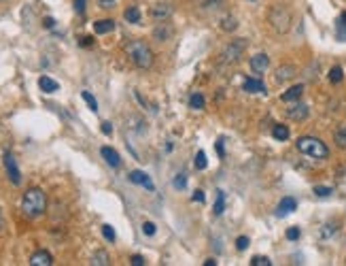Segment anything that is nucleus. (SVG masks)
<instances>
[{"mask_svg":"<svg viewBox=\"0 0 346 266\" xmlns=\"http://www.w3.org/2000/svg\"><path fill=\"white\" fill-rule=\"evenodd\" d=\"M47 211V194L40 188H28L21 196V213L28 219H36Z\"/></svg>","mask_w":346,"mask_h":266,"instance_id":"nucleus-1","label":"nucleus"},{"mask_svg":"<svg viewBox=\"0 0 346 266\" xmlns=\"http://www.w3.org/2000/svg\"><path fill=\"white\" fill-rule=\"evenodd\" d=\"M125 53H127L129 62H132L136 68H142V71L151 68L153 62H155V53H153V49L147 45V40H142V38L129 40V43L125 45Z\"/></svg>","mask_w":346,"mask_h":266,"instance_id":"nucleus-2","label":"nucleus"},{"mask_svg":"<svg viewBox=\"0 0 346 266\" xmlns=\"http://www.w3.org/2000/svg\"><path fill=\"white\" fill-rule=\"evenodd\" d=\"M295 149L299 153H304V156L308 158H314V160H327L329 158V147L321 141V138H316V136H299L297 141H295Z\"/></svg>","mask_w":346,"mask_h":266,"instance_id":"nucleus-3","label":"nucleus"},{"mask_svg":"<svg viewBox=\"0 0 346 266\" xmlns=\"http://www.w3.org/2000/svg\"><path fill=\"white\" fill-rule=\"evenodd\" d=\"M268 22H270V26H272L278 34H287V32L291 30L293 15H291L289 7L274 5V7H270V11H268Z\"/></svg>","mask_w":346,"mask_h":266,"instance_id":"nucleus-4","label":"nucleus"},{"mask_svg":"<svg viewBox=\"0 0 346 266\" xmlns=\"http://www.w3.org/2000/svg\"><path fill=\"white\" fill-rule=\"evenodd\" d=\"M247 47H249L247 38L229 40V43L223 47V51H221V64H236V62H240L244 51H247Z\"/></svg>","mask_w":346,"mask_h":266,"instance_id":"nucleus-5","label":"nucleus"},{"mask_svg":"<svg viewBox=\"0 0 346 266\" xmlns=\"http://www.w3.org/2000/svg\"><path fill=\"white\" fill-rule=\"evenodd\" d=\"M3 162H5V171H7V177H9L11 183L13 186H21V171H19V166H17L15 156H13L11 151H5Z\"/></svg>","mask_w":346,"mask_h":266,"instance_id":"nucleus-6","label":"nucleus"},{"mask_svg":"<svg viewBox=\"0 0 346 266\" xmlns=\"http://www.w3.org/2000/svg\"><path fill=\"white\" fill-rule=\"evenodd\" d=\"M287 117H289L291 121H306L310 117V109H308V105L297 100L293 107L287 109Z\"/></svg>","mask_w":346,"mask_h":266,"instance_id":"nucleus-7","label":"nucleus"},{"mask_svg":"<svg viewBox=\"0 0 346 266\" xmlns=\"http://www.w3.org/2000/svg\"><path fill=\"white\" fill-rule=\"evenodd\" d=\"M249 64H251V71L255 75H262L270 68V55L268 53H255L253 58L249 60Z\"/></svg>","mask_w":346,"mask_h":266,"instance_id":"nucleus-8","label":"nucleus"},{"mask_svg":"<svg viewBox=\"0 0 346 266\" xmlns=\"http://www.w3.org/2000/svg\"><path fill=\"white\" fill-rule=\"evenodd\" d=\"M242 90L249 92V94H266L268 92L266 83L259 77H247V79H244V83H242Z\"/></svg>","mask_w":346,"mask_h":266,"instance_id":"nucleus-9","label":"nucleus"},{"mask_svg":"<svg viewBox=\"0 0 346 266\" xmlns=\"http://www.w3.org/2000/svg\"><path fill=\"white\" fill-rule=\"evenodd\" d=\"M297 75V68L293 64H283L278 66L276 71H274V79H276V83H285V81H289Z\"/></svg>","mask_w":346,"mask_h":266,"instance_id":"nucleus-10","label":"nucleus"},{"mask_svg":"<svg viewBox=\"0 0 346 266\" xmlns=\"http://www.w3.org/2000/svg\"><path fill=\"white\" fill-rule=\"evenodd\" d=\"M127 179L132 181V183H136V186L147 188L149 192H155V186H153V181L149 179V175H147V173H142V171H132V173L127 175Z\"/></svg>","mask_w":346,"mask_h":266,"instance_id":"nucleus-11","label":"nucleus"},{"mask_svg":"<svg viewBox=\"0 0 346 266\" xmlns=\"http://www.w3.org/2000/svg\"><path fill=\"white\" fill-rule=\"evenodd\" d=\"M100 156L104 158V162L111 166V169H119V166H121V156L113 147H109V145H104L102 149H100Z\"/></svg>","mask_w":346,"mask_h":266,"instance_id":"nucleus-12","label":"nucleus"},{"mask_svg":"<svg viewBox=\"0 0 346 266\" xmlns=\"http://www.w3.org/2000/svg\"><path fill=\"white\" fill-rule=\"evenodd\" d=\"M297 209V200L293 198V196H285V198L278 202V209H276V215L278 217H285V215H289L293 213Z\"/></svg>","mask_w":346,"mask_h":266,"instance_id":"nucleus-13","label":"nucleus"},{"mask_svg":"<svg viewBox=\"0 0 346 266\" xmlns=\"http://www.w3.org/2000/svg\"><path fill=\"white\" fill-rule=\"evenodd\" d=\"M30 264L32 266H51L53 264V256L45 249H38L30 256Z\"/></svg>","mask_w":346,"mask_h":266,"instance_id":"nucleus-14","label":"nucleus"},{"mask_svg":"<svg viewBox=\"0 0 346 266\" xmlns=\"http://www.w3.org/2000/svg\"><path fill=\"white\" fill-rule=\"evenodd\" d=\"M301 94H304V86H301V83H297V86L289 88L285 94H280V100H283V103H297L299 98H301Z\"/></svg>","mask_w":346,"mask_h":266,"instance_id":"nucleus-15","label":"nucleus"},{"mask_svg":"<svg viewBox=\"0 0 346 266\" xmlns=\"http://www.w3.org/2000/svg\"><path fill=\"white\" fill-rule=\"evenodd\" d=\"M172 15V7L170 5H155L151 7V17L157 19V22H164Z\"/></svg>","mask_w":346,"mask_h":266,"instance_id":"nucleus-16","label":"nucleus"},{"mask_svg":"<svg viewBox=\"0 0 346 266\" xmlns=\"http://www.w3.org/2000/svg\"><path fill=\"white\" fill-rule=\"evenodd\" d=\"M38 88L45 92V94H53V92H57L60 90V83L57 81H53L51 77H47V75H42L40 79H38Z\"/></svg>","mask_w":346,"mask_h":266,"instance_id":"nucleus-17","label":"nucleus"},{"mask_svg":"<svg viewBox=\"0 0 346 266\" xmlns=\"http://www.w3.org/2000/svg\"><path fill=\"white\" fill-rule=\"evenodd\" d=\"M172 36V28L168 26V24H160L153 30V38L157 40V43H166V40Z\"/></svg>","mask_w":346,"mask_h":266,"instance_id":"nucleus-18","label":"nucleus"},{"mask_svg":"<svg viewBox=\"0 0 346 266\" xmlns=\"http://www.w3.org/2000/svg\"><path fill=\"white\" fill-rule=\"evenodd\" d=\"M272 136L276 138V141H289V136H291V132H289V126H285V124H274V128H272Z\"/></svg>","mask_w":346,"mask_h":266,"instance_id":"nucleus-19","label":"nucleus"},{"mask_svg":"<svg viewBox=\"0 0 346 266\" xmlns=\"http://www.w3.org/2000/svg\"><path fill=\"white\" fill-rule=\"evenodd\" d=\"M123 17H125L127 24H140L142 13H140V9H138L136 5H132V7H127V9L123 11Z\"/></svg>","mask_w":346,"mask_h":266,"instance_id":"nucleus-20","label":"nucleus"},{"mask_svg":"<svg viewBox=\"0 0 346 266\" xmlns=\"http://www.w3.org/2000/svg\"><path fill=\"white\" fill-rule=\"evenodd\" d=\"M115 30V22L113 19H98L94 24V32L96 34H109Z\"/></svg>","mask_w":346,"mask_h":266,"instance_id":"nucleus-21","label":"nucleus"},{"mask_svg":"<svg viewBox=\"0 0 346 266\" xmlns=\"http://www.w3.org/2000/svg\"><path fill=\"white\" fill-rule=\"evenodd\" d=\"M204 107H206V98H204V94H202V92H193V94L189 96V109L202 111Z\"/></svg>","mask_w":346,"mask_h":266,"instance_id":"nucleus-22","label":"nucleus"},{"mask_svg":"<svg viewBox=\"0 0 346 266\" xmlns=\"http://www.w3.org/2000/svg\"><path fill=\"white\" fill-rule=\"evenodd\" d=\"M223 211H225V192L217 190V200H214V207H212V215L219 217L223 215Z\"/></svg>","mask_w":346,"mask_h":266,"instance_id":"nucleus-23","label":"nucleus"},{"mask_svg":"<svg viewBox=\"0 0 346 266\" xmlns=\"http://www.w3.org/2000/svg\"><path fill=\"white\" fill-rule=\"evenodd\" d=\"M334 143L340 147V149H346V124H340L336 132H334Z\"/></svg>","mask_w":346,"mask_h":266,"instance_id":"nucleus-24","label":"nucleus"},{"mask_svg":"<svg viewBox=\"0 0 346 266\" xmlns=\"http://www.w3.org/2000/svg\"><path fill=\"white\" fill-rule=\"evenodd\" d=\"M92 264H94V266H109V264H111V256L106 254L104 249H98L96 254L92 256Z\"/></svg>","mask_w":346,"mask_h":266,"instance_id":"nucleus-25","label":"nucleus"},{"mask_svg":"<svg viewBox=\"0 0 346 266\" xmlns=\"http://www.w3.org/2000/svg\"><path fill=\"white\" fill-rule=\"evenodd\" d=\"M236 28H238V19H236V17L225 15V17L221 19V30H223V32H234Z\"/></svg>","mask_w":346,"mask_h":266,"instance_id":"nucleus-26","label":"nucleus"},{"mask_svg":"<svg viewBox=\"0 0 346 266\" xmlns=\"http://www.w3.org/2000/svg\"><path fill=\"white\" fill-rule=\"evenodd\" d=\"M336 34H338V40H346V13H342L340 19H338Z\"/></svg>","mask_w":346,"mask_h":266,"instance_id":"nucleus-27","label":"nucleus"},{"mask_svg":"<svg viewBox=\"0 0 346 266\" xmlns=\"http://www.w3.org/2000/svg\"><path fill=\"white\" fill-rule=\"evenodd\" d=\"M342 79H344V71H342V66H334V68H331V71H329V81L336 86V83H340Z\"/></svg>","mask_w":346,"mask_h":266,"instance_id":"nucleus-28","label":"nucleus"},{"mask_svg":"<svg viewBox=\"0 0 346 266\" xmlns=\"http://www.w3.org/2000/svg\"><path fill=\"white\" fill-rule=\"evenodd\" d=\"M81 98H83L85 103H88V107L94 111V113H98V100H96V98H94L90 92H81Z\"/></svg>","mask_w":346,"mask_h":266,"instance_id":"nucleus-29","label":"nucleus"},{"mask_svg":"<svg viewBox=\"0 0 346 266\" xmlns=\"http://www.w3.org/2000/svg\"><path fill=\"white\" fill-rule=\"evenodd\" d=\"M193 164H196V169H198V171H204L206 166H208V162H206V153H204V151H198Z\"/></svg>","mask_w":346,"mask_h":266,"instance_id":"nucleus-30","label":"nucleus"},{"mask_svg":"<svg viewBox=\"0 0 346 266\" xmlns=\"http://www.w3.org/2000/svg\"><path fill=\"white\" fill-rule=\"evenodd\" d=\"M314 194L319 196V198H327V196L334 194V190L327 188V186H314Z\"/></svg>","mask_w":346,"mask_h":266,"instance_id":"nucleus-31","label":"nucleus"},{"mask_svg":"<svg viewBox=\"0 0 346 266\" xmlns=\"http://www.w3.org/2000/svg\"><path fill=\"white\" fill-rule=\"evenodd\" d=\"M251 264H253V266H270L272 262H270V258H268V256H253Z\"/></svg>","mask_w":346,"mask_h":266,"instance_id":"nucleus-32","label":"nucleus"},{"mask_svg":"<svg viewBox=\"0 0 346 266\" xmlns=\"http://www.w3.org/2000/svg\"><path fill=\"white\" fill-rule=\"evenodd\" d=\"M142 232H145L147 236H153L157 232V226H155L153 221H142Z\"/></svg>","mask_w":346,"mask_h":266,"instance_id":"nucleus-33","label":"nucleus"},{"mask_svg":"<svg viewBox=\"0 0 346 266\" xmlns=\"http://www.w3.org/2000/svg\"><path fill=\"white\" fill-rule=\"evenodd\" d=\"M102 236H104L109 243H113V241H115V230H113V226L104 223V226H102Z\"/></svg>","mask_w":346,"mask_h":266,"instance_id":"nucleus-34","label":"nucleus"},{"mask_svg":"<svg viewBox=\"0 0 346 266\" xmlns=\"http://www.w3.org/2000/svg\"><path fill=\"white\" fill-rule=\"evenodd\" d=\"M175 188H177V190H185V188H187V175H177Z\"/></svg>","mask_w":346,"mask_h":266,"instance_id":"nucleus-35","label":"nucleus"},{"mask_svg":"<svg viewBox=\"0 0 346 266\" xmlns=\"http://www.w3.org/2000/svg\"><path fill=\"white\" fill-rule=\"evenodd\" d=\"M236 247H238V251H244L249 247V236H238L236 239Z\"/></svg>","mask_w":346,"mask_h":266,"instance_id":"nucleus-36","label":"nucleus"},{"mask_svg":"<svg viewBox=\"0 0 346 266\" xmlns=\"http://www.w3.org/2000/svg\"><path fill=\"white\" fill-rule=\"evenodd\" d=\"M299 234H301V232H299V228H295V226H293V228L287 230V239H289V241H297V239H299Z\"/></svg>","mask_w":346,"mask_h":266,"instance_id":"nucleus-37","label":"nucleus"},{"mask_svg":"<svg viewBox=\"0 0 346 266\" xmlns=\"http://www.w3.org/2000/svg\"><path fill=\"white\" fill-rule=\"evenodd\" d=\"M225 0H204V7L206 9H219Z\"/></svg>","mask_w":346,"mask_h":266,"instance_id":"nucleus-38","label":"nucleus"},{"mask_svg":"<svg viewBox=\"0 0 346 266\" xmlns=\"http://www.w3.org/2000/svg\"><path fill=\"white\" fill-rule=\"evenodd\" d=\"M100 126H102V128H100V130H102V134H106V136L113 134V124H111V121H102Z\"/></svg>","mask_w":346,"mask_h":266,"instance_id":"nucleus-39","label":"nucleus"},{"mask_svg":"<svg viewBox=\"0 0 346 266\" xmlns=\"http://www.w3.org/2000/svg\"><path fill=\"white\" fill-rule=\"evenodd\" d=\"M214 149H217V153H219V158L223 160L225 158V149H223V138H219L217 143H214Z\"/></svg>","mask_w":346,"mask_h":266,"instance_id":"nucleus-40","label":"nucleus"},{"mask_svg":"<svg viewBox=\"0 0 346 266\" xmlns=\"http://www.w3.org/2000/svg\"><path fill=\"white\" fill-rule=\"evenodd\" d=\"M98 5L102 9H113L115 5H117V0H98Z\"/></svg>","mask_w":346,"mask_h":266,"instance_id":"nucleus-41","label":"nucleus"},{"mask_svg":"<svg viewBox=\"0 0 346 266\" xmlns=\"http://www.w3.org/2000/svg\"><path fill=\"white\" fill-rule=\"evenodd\" d=\"M191 200H193V202H204V192H202V190H196L193 196H191Z\"/></svg>","mask_w":346,"mask_h":266,"instance_id":"nucleus-42","label":"nucleus"},{"mask_svg":"<svg viewBox=\"0 0 346 266\" xmlns=\"http://www.w3.org/2000/svg\"><path fill=\"white\" fill-rule=\"evenodd\" d=\"M75 11L79 13V15H83L85 13V0H75Z\"/></svg>","mask_w":346,"mask_h":266,"instance_id":"nucleus-43","label":"nucleus"},{"mask_svg":"<svg viewBox=\"0 0 346 266\" xmlns=\"http://www.w3.org/2000/svg\"><path fill=\"white\" fill-rule=\"evenodd\" d=\"M129 264H134V266H142V264H145V258H142V256H132V258H129Z\"/></svg>","mask_w":346,"mask_h":266,"instance_id":"nucleus-44","label":"nucleus"},{"mask_svg":"<svg viewBox=\"0 0 346 266\" xmlns=\"http://www.w3.org/2000/svg\"><path fill=\"white\" fill-rule=\"evenodd\" d=\"M323 228H325V230H321V236H323V239H327L331 232H336V228L331 226V223H327V226H323Z\"/></svg>","mask_w":346,"mask_h":266,"instance_id":"nucleus-45","label":"nucleus"},{"mask_svg":"<svg viewBox=\"0 0 346 266\" xmlns=\"http://www.w3.org/2000/svg\"><path fill=\"white\" fill-rule=\"evenodd\" d=\"M79 43H81V47H92V45H94V38H92V36H83Z\"/></svg>","mask_w":346,"mask_h":266,"instance_id":"nucleus-46","label":"nucleus"},{"mask_svg":"<svg viewBox=\"0 0 346 266\" xmlns=\"http://www.w3.org/2000/svg\"><path fill=\"white\" fill-rule=\"evenodd\" d=\"M42 26L49 28V30H51V28L55 26V19H53V17H45V19H42Z\"/></svg>","mask_w":346,"mask_h":266,"instance_id":"nucleus-47","label":"nucleus"},{"mask_svg":"<svg viewBox=\"0 0 346 266\" xmlns=\"http://www.w3.org/2000/svg\"><path fill=\"white\" fill-rule=\"evenodd\" d=\"M214 264H217V260H212V258L204 260V266H214Z\"/></svg>","mask_w":346,"mask_h":266,"instance_id":"nucleus-48","label":"nucleus"},{"mask_svg":"<svg viewBox=\"0 0 346 266\" xmlns=\"http://www.w3.org/2000/svg\"><path fill=\"white\" fill-rule=\"evenodd\" d=\"M5 226V219H3V211H0V228Z\"/></svg>","mask_w":346,"mask_h":266,"instance_id":"nucleus-49","label":"nucleus"},{"mask_svg":"<svg viewBox=\"0 0 346 266\" xmlns=\"http://www.w3.org/2000/svg\"><path fill=\"white\" fill-rule=\"evenodd\" d=\"M0 3H3V0H0Z\"/></svg>","mask_w":346,"mask_h":266,"instance_id":"nucleus-50","label":"nucleus"}]
</instances>
